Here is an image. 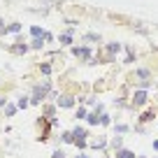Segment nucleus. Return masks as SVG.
<instances>
[{"mask_svg": "<svg viewBox=\"0 0 158 158\" xmlns=\"http://www.w3.org/2000/svg\"><path fill=\"white\" fill-rule=\"evenodd\" d=\"M116 158H133V153H130V151H118Z\"/></svg>", "mask_w": 158, "mask_h": 158, "instance_id": "obj_1", "label": "nucleus"}, {"mask_svg": "<svg viewBox=\"0 0 158 158\" xmlns=\"http://www.w3.org/2000/svg\"><path fill=\"white\" fill-rule=\"evenodd\" d=\"M54 158H65V153H63V151H56V153H54Z\"/></svg>", "mask_w": 158, "mask_h": 158, "instance_id": "obj_2", "label": "nucleus"}, {"mask_svg": "<svg viewBox=\"0 0 158 158\" xmlns=\"http://www.w3.org/2000/svg\"><path fill=\"white\" fill-rule=\"evenodd\" d=\"M77 158H89V156H84V153H81V156H77Z\"/></svg>", "mask_w": 158, "mask_h": 158, "instance_id": "obj_3", "label": "nucleus"}]
</instances>
